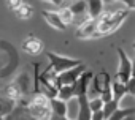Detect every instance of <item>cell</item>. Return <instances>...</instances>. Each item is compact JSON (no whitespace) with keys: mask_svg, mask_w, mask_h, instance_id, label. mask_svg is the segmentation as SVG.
Segmentation results:
<instances>
[{"mask_svg":"<svg viewBox=\"0 0 135 120\" xmlns=\"http://www.w3.org/2000/svg\"><path fill=\"white\" fill-rule=\"evenodd\" d=\"M126 87H127V93L135 95V78H133V76H132V78L126 82Z\"/></svg>","mask_w":135,"mask_h":120,"instance_id":"obj_29","label":"cell"},{"mask_svg":"<svg viewBox=\"0 0 135 120\" xmlns=\"http://www.w3.org/2000/svg\"><path fill=\"white\" fill-rule=\"evenodd\" d=\"M116 109H118V101H116V100H113V101H110V103H105V104H103V109H102L105 120H108L110 115H111Z\"/></svg>","mask_w":135,"mask_h":120,"instance_id":"obj_24","label":"cell"},{"mask_svg":"<svg viewBox=\"0 0 135 120\" xmlns=\"http://www.w3.org/2000/svg\"><path fill=\"white\" fill-rule=\"evenodd\" d=\"M69 10L72 11L73 16H81V14H89V10H88V2L86 0H76V2H73ZM91 16V14H89Z\"/></svg>","mask_w":135,"mask_h":120,"instance_id":"obj_17","label":"cell"},{"mask_svg":"<svg viewBox=\"0 0 135 120\" xmlns=\"http://www.w3.org/2000/svg\"><path fill=\"white\" fill-rule=\"evenodd\" d=\"M48 60H49V65L59 74L81 63L76 58H70V57H65V55H60V54H56V52H48Z\"/></svg>","mask_w":135,"mask_h":120,"instance_id":"obj_3","label":"cell"},{"mask_svg":"<svg viewBox=\"0 0 135 120\" xmlns=\"http://www.w3.org/2000/svg\"><path fill=\"white\" fill-rule=\"evenodd\" d=\"M76 36L81 38V40H83V38L88 40V38L100 36L99 32H97V19H89V21H86L83 25H80V27L76 29Z\"/></svg>","mask_w":135,"mask_h":120,"instance_id":"obj_8","label":"cell"},{"mask_svg":"<svg viewBox=\"0 0 135 120\" xmlns=\"http://www.w3.org/2000/svg\"><path fill=\"white\" fill-rule=\"evenodd\" d=\"M88 2V10H89V14L92 19H97L102 13H103V0H86Z\"/></svg>","mask_w":135,"mask_h":120,"instance_id":"obj_15","label":"cell"},{"mask_svg":"<svg viewBox=\"0 0 135 120\" xmlns=\"http://www.w3.org/2000/svg\"><path fill=\"white\" fill-rule=\"evenodd\" d=\"M16 107V101L8 98V96H0V115L2 117H7L10 115Z\"/></svg>","mask_w":135,"mask_h":120,"instance_id":"obj_14","label":"cell"},{"mask_svg":"<svg viewBox=\"0 0 135 120\" xmlns=\"http://www.w3.org/2000/svg\"><path fill=\"white\" fill-rule=\"evenodd\" d=\"M118 107L119 109H135V95L126 93L121 100H118Z\"/></svg>","mask_w":135,"mask_h":120,"instance_id":"obj_20","label":"cell"},{"mask_svg":"<svg viewBox=\"0 0 135 120\" xmlns=\"http://www.w3.org/2000/svg\"><path fill=\"white\" fill-rule=\"evenodd\" d=\"M113 2H116V0H103V3H107V5L108 3H113Z\"/></svg>","mask_w":135,"mask_h":120,"instance_id":"obj_35","label":"cell"},{"mask_svg":"<svg viewBox=\"0 0 135 120\" xmlns=\"http://www.w3.org/2000/svg\"><path fill=\"white\" fill-rule=\"evenodd\" d=\"M84 71H86V65L80 63V65H76V67H73V68H70V70L60 73V74H59V81H60L62 85H73V84L76 82V79H78Z\"/></svg>","mask_w":135,"mask_h":120,"instance_id":"obj_6","label":"cell"},{"mask_svg":"<svg viewBox=\"0 0 135 120\" xmlns=\"http://www.w3.org/2000/svg\"><path fill=\"white\" fill-rule=\"evenodd\" d=\"M129 16V10L127 8H122V10H118V11H103L99 18H97V32L99 35H107V33H111L114 32Z\"/></svg>","mask_w":135,"mask_h":120,"instance_id":"obj_1","label":"cell"},{"mask_svg":"<svg viewBox=\"0 0 135 120\" xmlns=\"http://www.w3.org/2000/svg\"><path fill=\"white\" fill-rule=\"evenodd\" d=\"M41 16L45 18V21H46L52 29H56V30H65V29H67L65 22L62 21V18H60V14H59V11H43Z\"/></svg>","mask_w":135,"mask_h":120,"instance_id":"obj_9","label":"cell"},{"mask_svg":"<svg viewBox=\"0 0 135 120\" xmlns=\"http://www.w3.org/2000/svg\"><path fill=\"white\" fill-rule=\"evenodd\" d=\"M51 107H52V114L54 115H59V117H65V112H67V101L60 100V98H52L51 100Z\"/></svg>","mask_w":135,"mask_h":120,"instance_id":"obj_18","label":"cell"},{"mask_svg":"<svg viewBox=\"0 0 135 120\" xmlns=\"http://www.w3.org/2000/svg\"><path fill=\"white\" fill-rule=\"evenodd\" d=\"M108 87H111V79H110L108 73H105V71L97 73V74H94V78L91 81V85H89V90H88V96L89 98H97Z\"/></svg>","mask_w":135,"mask_h":120,"instance_id":"obj_4","label":"cell"},{"mask_svg":"<svg viewBox=\"0 0 135 120\" xmlns=\"http://www.w3.org/2000/svg\"><path fill=\"white\" fill-rule=\"evenodd\" d=\"M0 120H5V117H2V115H0Z\"/></svg>","mask_w":135,"mask_h":120,"instance_id":"obj_36","label":"cell"},{"mask_svg":"<svg viewBox=\"0 0 135 120\" xmlns=\"http://www.w3.org/2000/svg\"><path fill=\"white\" fill-rule=\"evenodd\" d=\"M103 100L100 98V96H97V98H89V106H91V111L92 112H95V111H102L103 109Z\"/></svg>","mask_w":135,"mask_h":120,"instance_id":"obj_25","label":"cell"},{"mask_svg":"<svg viewBox=\"0 0 135 120\" xmlns=\"http://www.w3.org/2000/svg\"><path fill=\"white\" fill-rule=\"evenodd\" d=\"M5 120H33L26 107V104H16L15 111L5 117Z\"/></svg>","mask_w":135,"mask_h":120,"instance_id":"obj_13","label":"cell"},{"mask_svg":"<svg viewBox=\"0 0 135 120\" xmlns=\"http://www.w3.org/2000/svg\"><path fill=\"white\" fill-rule=\"evenodd\" d=\"M111 92H113V98L118 101V100H121L127 93V87H126L124 82L116 79V81H111Z\"/></svg>","mask_w":135,"mask_h":120,"instance_id":"obj_19","label":"cell"},{"mask_svg":"<svg viewBox=\"0 0 135 120\" xmlns=\"http://www.w3.org/2000/svg\"><path fill=\"white\" fill-rule=\"evenodd\" d=\"M48 2H51V3H54V5H60L64 0H48Z\"/></svg>","mask_w":135,"mask_h":120,"instance_id":"obj_32","label":"cell"},{"mask_svg":"<svg viewBox=\"0 0 135 120\" xmlns=\"http://www.w3.org/2000/svg\"><path fill=\"white\" fill-rule=\"evenodd\" d=\"M80 115L78 120H92V111L89 106V96L88 95H80Z\"/></svg>","mask_w":135,"mask_h":120,"instance_id":"obj_12","label":"cell"},{"mask_svg":"<svg viewBox=\"0 0 135 120\" xmlns=\"http://www.w3.org/2000/svg\"><path fill=\"white\" fill-rule=\"evenodd\" d=\"M51 120H67V118H65V117H59V115H52Z\"/></svg>","mask_w":135,"mask_h":120,"instance_id":"obj_34","label":"cell"},{"mask_svg":"<svg viewBox=\"0 0 135 120\" xmlns=\"http://www.w3.org/2000/svg\"><path fill=\"white\" fill-rule=\"evenodd\" d=\"M72 96H75L72 85H60V89H59V92H57V98H60V100H64V101H69Z\"/></svg>","mask_w":135,"mask_h":120,"instance_id":"obj_22","label":"cell"},{"mask_svg":"<svg viewBox=\"0 0 135 120\" xmlns=\"http://www.w3.org/2000/svg\"><path fill=\"white\" fill-rule=\"evenodd\" d=\"M92 78H94V73L89 71V70H86V71L76 79V82L72 85V89H73V95H75V96L88 95V90H89V85H91Z\"/></svg>","mask_w":135,"mask_h":120,"instance_id":"obj_7","label":"cell"},{"mask_svg":"<svg viewBox=\"0 0 135 120\" xmlns=\"http://www.w3.org/2000/svg\"><path fill=\"white\" fill-rule=\"evenodd\" d=\"M16 16L19 18V19H29L32 14H33V10H32V7L30 5H27V3H22L16 11Z\"/></svg>","mask_w":135,"mask_h":120,"instance_id":"obj_21","label":"cell"},{"mask_svg":"<svg viewBox=\"0 0 135 120\" xmlns=\"http://www.w3.org/2000/svg\"><path fill=\"white\" fill-rule=\"evenodd\" d=\"M122 120H135V114H130V115H127V117L122 118Z\"/></svg>","mask_w":135,"mask_h":120,"instance_id":"obj_33","label":"cell"},{"mask_svg":"<svg viewBox=\"0 0 135 120\" xmlns=\"http://www.w3.org/2000/svg\"><path fill=\"white\" fill-rule=\"evenodd\" d=\"M24 2L22 0H7V5H8V8L10 10H13V11H16L21 5H22Z\"/></svg>","mask_w":135,"mask_h":120,"instance_id":"obj_28","label":"cell"},{"mask_svg":"<svg viewBox=\"0 0 135 120\" xmlns=\"http://www.w3.org/2000/svg\"><path fill=\"white\" fill-rule=\"evenodd\" d=\"M22 51L24 52H27V54H30V55H37L38 52H41V49H43V43H41V40H38V38H35V36H27L24 41H22Z\"/></svg>","mask_w":135,"mask_h":120,"instance_id":"obj_10","label":"cell"},{"mask_svg":"<svg viewBox=\"0 0 135 120\" xmlns=\"http://www.w3.org/2000/svg\"><path fill=\"white\" fill-rule=\"evenodd\" d=\"M116 52H118V57H119V67H118V79L121 81V82H127L130 78H132V62H130V58L127 57V54L121 49V47H118L116 49Z\"/></svg>","mask_w":135,"mask_h":120,"instance_id":"obj_5","label":"cell"},{"mask_svg":"<svg viewBox=\"0 0 135 120\" xmlns=\"http://www.w3.org/2000/svg\"><path fill=\"white\" fill-rule=\"evenodd\" d=\"M130 114H135V109H116L111 115H110V118L108 120H122V118H126L127 115H130Z\"/></svg>","mask_w":135,"mask_h":120,"instance_id":"obj_23","label":"cell"},{"mask_svg":"<svg viewBox=\"0 0 135 120\" xmlns=\"http://www.w3.org/2000/svg\"><path fill=\"white\" fill-rule=\"evenodd\" d=\"M59 14H60V18H62V21L65 22V25H70V24L73 22V14H72V11H70L69 8H64L62 11H59Z\"/></svg>","mask_w":135,"mask_h":120,"instance_id":"obj_26","label":"cell"},{"mask_svg":"<svg viewBox=\"0 0 135 120\" xmlns=\"http://www.w3.org/2000/svg\"><path fill=\"white\" fill-rule=\"evenodd\" d=\"M92 120H105L103 111H95V112H92Z\"/></svg>","mask_w":135,"mask_h":120,"instance_id":"obj_31","label":"cell"},{"mask_svg":"<svg viewBox=\"0 0 135 120\" xmlns=\"http://www.w3.org/2000/svg\"><path fill=\"white\" fill-rule=\"evenodd\" d=\"M119 2H121V3H122V7H124V8H127L129 11L135 10V0H119Z\"/></svg>","mask_w":135,"mask_h":120,"instance_id":"obj_30","label":"cell"},{"mask_svg":"<svg viewBox=\"0 0 135 120\" xmlns=\"http://www.w3.org/2000/svg\"><path fill=\"white\" fill-rule=\"evenodd\" d=\"M26 107L33 120H51L54 115L51 107V98L45 96L43 93H35L26 104Z\"/></svg>","mask_w":135,"mask_h":120,"instance_id":"obj_2","label":"cell"},{"mask_svg":"<svg viewBox=\"0 0 135 120\" xmlns=\"http://www.w3.org/2000/svg\"><path fill=\"white\" fill-rule=\"evenodd\" d=\"M15 85H16V89L19 90L21 96L27 95V93L30 92V79H29L27 73H22V74H21V76L18 78V81L15 82Z\"/></svg>","mask_w":135,"mask_h":120,"instance_id":"obj_16","label":"cell"},{"mask_svg":"<svg viewBox=\"0 0 135 120\" xmlns=\"http://www.w3.org/2000/svg\"><path fill=\"white\" fill-rule=\"evenodd\" d=\"M100 98L103 100V103H110V101H113L114 98H113V92H111V87H108V89H105V90L102 92V95H100Z\"/></svg>","mask_w":135,"mask_h":120,"instance_id":"obj_27","label":"cell"},{"mask_svg":"<svg viewBox=\"0 0 135 120\" xmlns=\"http://www.w3.org/2000/svg\"><path fill=\"white\" fill-rule=\"evenodd\" d=\"M80 115V98L78 96H72L67 101V112H65V118L67 120H78Z\"/></svg>","mask_w":135,"mask_h":120,"instance_id":"obj_11","label":"cell"}]
</instances>
